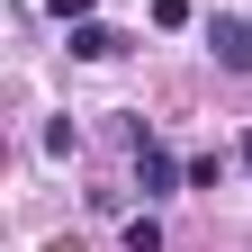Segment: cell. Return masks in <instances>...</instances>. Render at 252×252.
Returning a JSON list of instances; mask_svg holds the SVG:
<instances>
[{
	"label": "cell",
	"instance_id": "1",
	"mask_svg": "<svg viewBox=\"0 0 252 252\" xmlns=\"http://www.w3.org/2000/svg\"><path fill=\"white\" fill-rule=\"evenodd\" d=\"M207 45H216V63H225V72H252V18H216Z\"/></svg>",
	"mask_w": 252,
	"mask_h": 252
},
{
	"label": "cell",
	"instance_id": "2",
	"mask_svg": "<svg viewBox=\"0 0 252 252\" xmlns=\"http://www.w3.org/2000/svg\"><path fill=\"white\" fill-rule=\"evenodd\" d=\"M135 180H144V198H153V189H171L180 171H171V153H162V144H144V153H135Z\"/></svg>",
	"mask_w": 252,
	"mask_h": 252
},
{
	"label": "cell",
	"instance_id": "3",
	"mask_svg": "<svg viewBox=\"0 0 252 252\" xmlns=\"http://www.w3.org/2000/svg\"><path fill=\"white\" fill-rule=\"evenodd\" d=\"M117 45H126V36H117V27H72V54H81V63H108Z\"/></svg>",
	"mask_w": 252,
	"mask_h": 252
},
{
	"label": "cell",
	"instance_id": "4",
	"mask_svg": "<svg viewBox=\"0 0 252 252\" xmlns=\"http://www.w3.org/2000/svg\"><path fill=\"white\" fill-rule=\"evenodd\" d=\"M126 252H162V225H153V216H135V225H126Z\"/></svg>",
	"mask_w": 252,
	"mask_h": 252
},
{
	"label": "cell",
	"instance_id": "5",
	"mask_svg": "<svg viewBox=\"0 0 252 252\" xmlns=\"http://www.w3.org/2000/svg\"><path fill=\"white\" fill-rule=\"evenodd\" d=\"M153 27H189V0H153Z\"/></svg>",
	"mask_w": 252,
	"mask_h": 252
},
{
	"label": "cell",
	"instance_id": "6",
	"mask_svg": "<svg viewBox=\"0 0 252 252\" xmlns=\"http://www.w3.org/2000/svg\"><path fill=\"white\" fill-rule=\"evenodd\" d=\"M234 162H243V171H252V135H243V144H234Z\"/></svg>",
	"mask_w": 252,
	"mask_h": 252
}]
</instances>
